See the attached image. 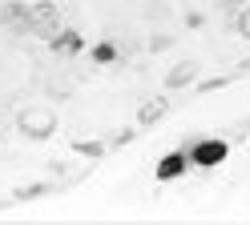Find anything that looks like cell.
Segmentation results:
<instances>
[{
	"label": "cell",
	"mask_w": 250,
	"mask_h": 225,
	"mask_svg": "<svg viewBox=\"0 0 250 225\" xmlns=\"http://www.w3.org/2000/svg\"><path fill=\"white\" fill-rule=\"evenodd\" d=\"M149 44H153V53H162V48H169V37H153Z\"/></svg>",
	"instance_id": "cell-12"
},
{
	"label": "cell",
	"mask_w": 250,
	"mask_h": 225,
	"mask_svg": "<svg viewBox=\"0 0 250 225\" xmlns=\"http://www.w3.org/2000/svg\"><path fill=\"white\" fill-rule=\"evenodd\" d=\"M226 153H230V145H226V141H218V137H210V141H194V145H190V161H194L198 169H214V165H222Z\"/></svg>",
	"instance_id": "cell-2"
},
{
	"label": "cell",
	"mask_w": 250,
	"mask_h": 225,
	"mask_svg": "<svg viewBox=\"0 0 250 225\" xmlns=\"http://www.w3.org/2000/svg\"><path fill=\"white\" fill-rule=\"evenodd\" d=\"M0 24L12 28V32H28V24H33V4H21V0L4 4L0 8Z\"/></svg>",
	"instance_id": "cell-4"
},
{
	"label": "cell",
	"mask_w": 250,
	"mask_h": 225,
	"mask_svg": "<svg viewBox=\"0 0 250 225\" xmlns=\"http://www.w3.org/2000/svg\"><path fill=\"white\" fill-rule=\"evenodd\" d=\"M93 60H97V64H113V60H117V44H113V40L93 44Z\"/></svg>",
	"instance_id": "cell-9"
},
{
	"label": "cell",
	"mask_w": 250,
	"mask_h": 225,
	"mask_svg": "<svg viewBox=\"0 0 250 225\" xmlns=\"http://www.w3.org/2000/svg\"><path fill=\"white\" fill-rule=\"evenodd\" d=\"M28 32L41 40H53L57 32H61V12L57 4H33V24H28Z\"/></svg>",
	"instance_id": "cell-3"
},
{
	"label": "cell",
	"mask_w": 250,
	"mask_h": 225,
	"mask_svg": "<svg viewBox=\"0 0 250 225\" xmlns=\"http://www.w3.org/2000/svg\"><path fill=\"white\" fill-rule=\"evenodd\" d=\"M166 112H169V105L162 101V96H158V101H146V105H142V112H137V125H158Z\"/></svg>",
	"instance_id": "cell-8"
},
{
	"label": "cell",
	"mask_w": 250,
	"mask_h": 225,
	"mask_svg": "<svg viewBox=\"0 0 250 225\" xmlns=\"http://www.w3.org/2000/svg\"><path fill=\"white\" fill-rule=\"evenodd\" d=\"M186 165H190V153H166L158 161V181H174V177H182Z\"/></svg>",
	"instance_id": "cell-6"
},
{
	"label": "cell",
	"mask_w": 250,
	"mask_h": 225,
	"mask_svg": "<svg viewBox=\"0 0 250 225\" xmlns=\"http://www.w3.org/2000/svg\"><path fill=\"white\" fill-rule=\"evenodd\" d=\"M49 48H53L57 56H77V53H81V48H85V37H81V32H77V28H61L57 37L49 40Z\"/></svg>",
	"instance_id": "cell-5"
},
{
	"label": "cell",
	"mask_w": 250,
	"mask_h": 225,
	"mask_svg": "<svg viewBox=\"0 0 250 225\" xmlns=\"http://www.w3.org/2000/svg\"><path fill=\"white\" fill-rule=\"evenodd\" d=\"M194 80H198V60H182V64L169 69L166 85H169V89H186V85H194Z\"/></svg>",
	"instance_id": "cell-7"
},
{
	"label": "cell",
	"mask_w": 250,
	"mask_h": 225,
	"mask_svg": "<svg viewBox=\"0 0 250 225\" xmlns=\"http://www.w3.org/2000/svg\"><path fill=\"white\" fill-rule=\"evenodd\" d=\"M73 153H81V157H105V145L101 141H73Z\"/></svg>",
	"instance_id": "cell-10"
},
{
	"label": "cell",
	"mask_w": 250,
	"mask_h": 225,
	"mask_svg": "<svg viewBox=\"0 0 250 225\" xmlns=\"http://www.w3.org/2000/svg\"><path fill=\"white\" fill-rule=\"evenodd\" d=\"M234 28H238V37H246V40H250V4H246L238 16H234Z\"/></svg>",
	"instance_id": "cell-11"
},
{
	"label": "cell",
	"mask_w": 250,
	"mask_h": 225,
	"mask_svg": "<svg viewBox=\"0 0 250 225\" xmlns=\"http://www.w3.org/2000/svg\"><path fill=\"white\" fill-rule=\"evenodd\" d=\"M17 129L28 137V141H44L57 133V112L53 109H24L17 117Z\"/></svg>",
	"instance_id": "cell-1"
}]
</instances>
